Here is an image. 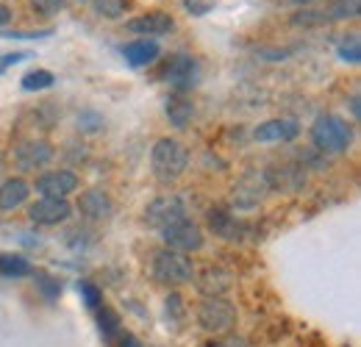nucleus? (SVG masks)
I'll return each mask as SVG.
<instances>
[{
    "label": "nucleus",
    "instance_id": "obj_34",
    "mask_svg": "<svg viewBox=\"0 0 361 347\" xmlns=\"http://www.w3.org/2000/svg\"><path fill=\"white\" fill-rule=\"evenodd\" d=\"M350 109H353V120H359V95L350 97Z\"/></svg>",
    "mask_w": 361,
    "mask_h": 347
},
{
    "label": "nucleus",
    "instance_id": "obj_36",
    "mask_svg": "<svg viewBox=\"0 0 361 347\" xmlns=\"http://www.w3.org/2000/svg\"><path fill=\"white\" fill-rule=\"evenodd\" d=\"M203 347H226V345H220V342H206Z\"/></svg>",
    "mask_w": 361,
    "mask_h": 347
},
{
    "label": "nucleus",
    "instance_id": "obj_14",
    "mask_svg": "<svg viewBox=\"0 0 361 347\" xmlns=\"http://www.w3.org/2000/svg\"><path fill=\"white\" fill-rule=\"evenodd\" d=\"M300 133L298 120L292 117H278V120H267L262 126L253 128V139L256 142H292Z\"/></svg>",
    "mask_w": 361,
    "mask_h": 347
},
{
    "label": "nucleus",
    "instance_id": "obj_25",
    "mask_svg": "<svg viewBox=\"0 0 361 347\" xmlns=\"http://www.w3.org/2000/svg\"><path fill=\"white\" fill-rule=\"evenodd\" d=\"M28 3H31V8H34L37 14H42V17H56L59 11L67 8V0H28Z\"/></svg>",
    "mask_w": 361,
    "mask_h": 347
},
{
    "label": "nucleus",
    "instance_id": "obj_24",
    "mask_svg": "<svg viewBox=\"0 0 361 347\" xmlns=\"http://www.w3.org/2000/svg\"><path fill=\"white\" fill-rule=\"evenodd\" d=\"M339 59H342V61H348V64H359V61H361L359 34H350L345 42L339 44Z\"/></svg>",
    "mask_w": 361,
    "mask_h": 347
},
{
    "label": "nucleus",
    "instance_id": "obj_33",
    "mask_svg": "<svg viewBox=\"0 0 361 347\" xmlns=\"http://www.w3.org/2000/svg\"><path fill=\"white\" fill-rule=\"evenodd\" d=\"M120 345L123 347H142L134 334H120Z\"/></svg>",
    "mask_w": 361,
    "mask_h": 347
},
{
    "label": "nucleus",
    "instance_id": "obj_32",
    "mask_svg": "<svg viewBox=\"0 0 361 347\" xmlns=\"http://www.w3.org/2000/svg\"><path fill=\"white\" fill-rule=\"evenodd\" d=\"M11 17H14V14H11V8H8L6 3H0V28H3V25H8V23H11Z\"/></svg>",
    "mask_w": 361,
    "mask_h": 347
},
{
    "label": "nucleus",
    "instance_id": "obj_28",
    "mask_svg": "<svg viewBox=\"0 0 361 347\" xmlns=\"http://www.w3.org/2000/svg\"><path fill=\"white\" fill-rule=\"evenodd\" d=\"M100 126H103L100 114H94V111H81L78 114V128L81 130H100Z\"/></svg>",
    "mask_w": 361,
    "mask_h": 347
},
{
    "label": "nucleus",
    "instance_id": "obj_18",
    "mask_svg": "<svg viewBox=\"0 0 361 347\" xmlns=\"http://www.w3.org/2000/svg\"><path fill=\"white\" fill-rule=\"evenodd\" d=\"M209 228H212L217 236L228 239V242H236V239H242L245 222H239L233 214H228L223 209H212V212H209Z\"/></svg>",
    "mask_w": 361,
    "mask_h": 347
},
{
    "label": "nucleus",
    "instance_id": "obj_23",
    "mask_svg": "<svg viewBox=\"0 0 361 347\" xmlns=\"http://www.w3.org/2000/svg\"><path fill=\"white\" fill-rule=\"evenodd\" d=\"M97 322H100L103 336H117L120 334V317H117L114 308H109L106 303L97 308Z\"/></svg>",
    "mask_w": 361,
    "mask_h": 347
},
{
    "label": "nucleus",
    "instance_id": "obj_4",
    "mask_svg": "<svg viewBox=\"0 0 361 347\" xmlns=\"http://www.w3.org/2000/svg\"><path fill=\"white\" fill-rule=\"evenodd\" d=\"M200 75H203L200 61H197L195 56H189V53L170 56V59L164 61L161 73H159V78H161L167 87H173V92H183V95L200 84Z\"/></svg>",
    "mask_w": 361,
    "mask_h": 347
},
{
    "label": "nucleus",
    "instance_id": "obj_37",
    "mask_svg": "<svg viewBox=\"0 0 361 347\" xmlns=\"http://www.w3.org/2000/svg\"><path fill=\"white\" fill-rule=\"evenodd\" d=\"M3 70H6V67H3V64H0V75H3Z\"/></svg>",
    "mask_w": 361,
    "mask_h": 347
},
{
    "label": "nucleus",
    "instance_id": "obj_13",
    "mask_svg": "<svg viewBox=\"0 0 361 347\" xmlns=\"http://www.w3.org/2000/svg\"><path fill=\"white\" fill-rule=\"evenodd\" d=\"M78 212L87 219L103 222V219H109L114 214V203H111L109 192H103V189H87L78 197Z\"/></svg>",
    "mask_w": 361,
    "mask_h": 347
},
{
    "label": "nucleus",
    "instance_id": "obj_17",
    "mask_svg": "<svg viewBox=\"0 0 361 347\" xmlns=\"http://www.w3.org/2000/svg\"><path fill=\"white\" fill-rule=\"evenodd\" d=\"M161 47L156 39H134V42L123 44V59L131 64V67H147L159 59Z\"/></svg>",
    "mask_w": 361,
    "mask_h": 347
},
{
    "label": "nucleus",
    "instance_id": "obj_22",
    "mask_svg": "<svg viewBox=\"0 0 361 347\" xmlns=\"http://www.w3.org/2000/svg\"><path fill=\"white\" fill-rule=\"evenodd\" d=\"M361 11V0H334L328 8V20H356Z\"/></svg>",
    "mask_w": 361,
    "mask_h": 347
},
{
    "label": "nucleus",
    "instance_id": "obj_12",
    "mask_svg": "<svg viewBox=\"0 0 361 347\" xmlns=\"http://www.w3.org/2000/svg\"><path fill=\"white\" fill-rule=\"evenodd\" d=\"M195 286L203 298H223L226 292H231L233 286V275L223 269V267H206L197 278H195Z\"/></svg>",
    "mask_w": 361,
    "mask_h": 347
},
{
    "label": "nucleus",
    "instance_id": "obj_2",
    "mask_svg": "<svg viewBox=\"0 0 361 347\" xmlns=\"http://www.w3.org/2000/svg\"><path fill=\"white\" fill-rule=\"evenodd\" d=\"M312 142L322 153H345L353 142V128L339 114H319L312 126Z\"/></svg>",
    "mask_w": 361,
    "mask_h": 347
},
{
    "label": "nucleus",
    "instance_id": "obj_31",
    "mask_svg": "<svg viewBox=\"0 0 361 347\" xmlns=\"http://www.w3.org/2000/svg\"><path fill=\"white\" fill-rule=\"evenodd\" d=\"M25 59H31V53H25V50H23V53H6V56L0 59V64H3V67H11V64H20V61H25Z\"/></svg>",
    "mask_w": 361,
    "mask_h": 347
},
{
    "label": "nucleus",
    "instance_id": "obj_30",
    "mask_svg": "<svg viewBox=\"0 0 361 347\" xmlns=\"http://www.w3.org/2000/svg\"><path fill=\"white\" fill-rule=\"evenodd\" d=\"M53 31L45 28V31H6L3 37L6 39H42V37H50Z\"/></svg>",
    "mask_w": 361,
    "mask_h": 347
},
{
    "label": "nucleus",
    "instance_id": "obj_35",
    "mask_svg": "<svg viewBox=\"0 0 361 347\" xmlns=\"http://www.w3.org/2000/svg\"><path fill=\"white\" fill-rule=\"evenodd\" d=\"M289 3H295V6H309V3H317V0H289Z\"/></svg>",
    "mask_w": 361,
    "mask_h": 347
},
{
    "label": "nucleus",
    "instance_id": "obj_15",
    "mask_svg": "<svg viewBox=\"0 0 361 347\" xmlns=\"http://www.w3.org/2000/svg\"><path fill=\"white\" fill-rule=\"evenodd\" d=\"M28 197H31V183L20 175H11L0 183V212H14L25 206Z\"/></svg>",
    "mask_w": 361,
    "mask_h": 347
},
{
    "label": "nucleus",
    "instance_id": "obj_11",
    "mask_svg": "<svg viewBox=\"0 0 361 347\" xmlns=\"http://www.w3.org/2000/svg\"><path fill=\"white\" fill-rule=\"evenodd\" d=\"M78 175L73 170H47L37 178V192L39 197H70L78 189Z\"/></svg>",
    "mask_w": 361,
    "mask_h": 347
},
{
    "label": "nucleus",
    "instance_id": "obj_19",
    "mask_svg": "<svg viewBox=\"0 0 361 347\" xmlns=\"http://www.w3.org/2000/svg\"><path fill=\"white\" fill-rule=\"evenodd\" d=\"M97 17L103 20H120L128 8V0H90Z\"/></svg>",
    "mask_w": 361,
    "mask_h": 347
},
{
    "label": "nucleus",
    "instance_id": "obj_1",
    "mask_svg": "<svg viewBox=\"0 0 361 347\" xmlns=\"http://www.w3.org/2000/svg\"><path fill=\"white\" fill-rule=\"evenodd\" d=\"M189 167V150L178 139L161 136L150 150V170L159 183H176Z\"/></svg>",
    "mask_w": 361,
    "mask_h": 347
},
{
    "label": "nucleus",
    "instance_id": "obj_6",
    "mask_svg": "<svg viewBox=\"0 0 361 347\" xmlns=\"http://www.w3.org/2000/svg\"><path fill=\"white\" fill-rule=\"evenodd\" d=\"M161 239H164V248H170V250H178V253H197L200 248H203V242H206V236H203V228L197 225V222H192V219H180L176 225H170V228H164L161 231Z\"/></svg>",
    "mask_w": 361,
    "mask_h": 347
},
{
    "label": "nucleus",
    "instance_id": "obj_3",
    "mask_svg": "<svg viewBox=\"0 0 361 347\" xmlns=\"http://www.w3.org/2000/svg\"><path fill=\"white\" fill-rule=\"evenodd\" d=\"M150 272H153V281L164 284V286H183V284H189L195 278L192 259L186 253L170 250V248H161V250L153 253Z\"/></svg>",
    "mask_w": 361,
    "mask_h": 347
},
{
    "label": "nucleus",
    "instance_id": "obj_29",
    "mask_svg": "<svg viewBox=\"0 0 361 347\" xmlns=\"http://www.w3.org/2000/svg\"><path fill=\"white\" fill-rule=\"evenodd\" d=\"M183 8L192 14V17H203L212 11V0H183Z\"/></svg>",
    "mask_w": 361,
    "mask_h": 347
},
{
    "label": "nucleus",
    "instance_id": "obj_8",
    "mask_svg": "<svg viewBox=\"0 0 361 347\" xmlns=\"http://www.w3.org/2000/svg\"><path fill=\"white\" fill-rule=\"evenodd\" d=\"M70 217H73V203L67 197H39L37 203L28 206V219L42 228L61 225Z\"/></svg>",
    "mask_w": 361,
    "mask_h": 347
},
{
    "label": "nucleus",
    "instance_id": "obj_10",
    "mask_svg": "<svg viewBox=\"0 0 361 347\" xmlns=\"http://www.w3.org/2000/svg\"><path fill=\"white\" fill-rule=\"evenodd\" d=\"M56 147L47 139H25L14 147V164L20 170H42L53 162Z\"/></svg>",
    "mask_w": 361,
    "mask_h": 347
},
{
    "label": "nucleus",
    "instance_id": "obj_9",
    "mask_svg": "<svg viewBox=\"0 0 361 347\" xmlns=\"http://www.w3.org/2000/svg\"><path fill=\"white\" fill-rule=\"evenodd\" d=\"M126 31L142 37V39H153V37H164V34L176 31V20L170 11H145L126 23Z\"/></svg>",
    "mask_w": 361,
    "mask_h": 347
},
{
    "label": "nucleus",
    "instance_id": "obj_21",
    "mask_svg": "<svg viewBox=\"0 0 361 347\" xmlns=\"http://www.w3.org/2000/svg\"><path fill=\"white\" fill-rule=\"evenodd\" d=\"M56 84V75L50 70H31L23 75V89L25 92H42V89H50Z\"/></svg>",
    "mask_w": 361,
    "mask_h": 347
},
{
    "label": "nucleus",
    "instance_id": "obj_20",
    "mask_svg": "<svg viewBox=\"0 0 361 347\" xmlns=\"http://www.w3.org/2000/svg\"><path fill=\"white\" fill-rule=\"evenodd\" d=\"M0 275H6V278H25V275H31V264L23 256H0Z\"/></svg>",
    "mask_w": 361,
    "mask_h": 347
},
{
    "label": "nucleus",
    "instance_id": "obj_7",
    "mask_svg": "<svg viewBox=\"0 0 361 347\" xmlns=\"http://www.w3.org/2000/svg\"><path fill=\"white\" fill-rule=\"evenodd\" d=\"M197 322L209 334H226L236 322V308L226 298H206L197 308Z\"/></svg>",
    "mask_w": 361,
    "mask_h": 347
},
{
    "label": "nucleus",
    "instance_id": "obj_27",
    "mask_svg": "<svg viewBox=\"0 0 361 347\" xmlns=\"http://www.w3.org/2000/svg\"><path fill=\"white\" fill-rule=\"evenodd\" d=\"M81 295H84V300H87V305H90L92 311H97V308L103 305V295H100V289H97V286H92L90 281H84V284H81Z\"/></svg>",
    "mask_w": 361,
    "mask_h": 347
},
{
    "label": "nucleus",
    "instance_id": "obj_26",
    "mask_svg": "<svg viewBox=\"0 0 361 347\" xmlns=\"http://www.w3.org/2000/svg\"><path fill=\"white\" fill-rule=\"evenodd\" d=\"M292 23H295V25H319V23H331V20H328V14H322V11H298V14L292 17Z\"/></svg>",
    "mask_w": 361,
    "mask_h": 347
},
{
    "label": "nucleus",
    "instance_id": "obj_5",
    "mask_svg": "<svg viewBox=\"0 0 361 347\" xmlns=\"http://www.w3.org/2000/svg\"><path fill=\"white\" fill-rule=\"evenodd\" d=\"M186 203H183V197L178 195H161V197H156L147 209H145V225L147 228H153V231H164V228H170V225H176L180 219H186Z\"/></svg>",
    "mask_w": 361,
    "mask_h": 347
},
{
    "label": "nucleus",
    "instance_id": "obj_16",
    "mask_svg": "<svg viewBox=\"0 0 361 347\" xmlns=\"http://www.w3.org/2000/svg\"><path fill=\"white\" fill-rule=\"evenodd\" d=\"M164 114H167V120H170V126L173 128H189V123H192V117H195V103L183 95V92H173L167 100H164Z\"/></svg>",
    "mask_w": 361,
    "mask_h": 347
}]
</instances>
